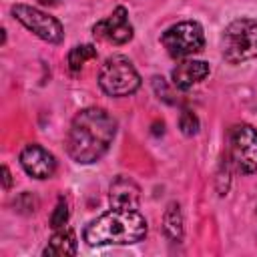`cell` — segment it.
Returning <instances> with one entry per match:
<instances>
[{
  "label": "cell",
  "mask_w": 257,
  "mask_h": 257,
  "mask_svg": "<svg viewBox=\"0 0 257 257\" xmlns=\"http://www.w3.org/2000/svg\"><path fill=\"white\" fill-rule=\"evenodd\" d=\"M114 135L116 118L100 106H86L70 122L66 153L78 165H92L106 155Z\"/></svg>",
  "instance_id": "1"
},
{
  "label": "cell",
  "mask_w": 257,
  "mask_h": 257,
  "mask_svg": "<svg viewBox=\"0 0 257 257\" xmlns=\"http://www.w3.org/2000/svg\"><path fill=\"white\" fill-rule=\"evenodd\" d=\"M147 219L137 209H110L84 227V241L90 247L133 245L147 237Z\"/></svg>",
  "instance_id": "2"
},
{
  "label": "cell",
  "mask_w": 257,
  "mask_h": 257,
  "mask_svg": "<svg viewBox=\"0 0 257 257\" xmlns=\"http://www.w3.org/2000/svg\"><path fill=\"white\" fill-rule=\"evenodd\" d=\"M221 52L229 64L257 58V20L237 18L229 22L221 36Z\"/></svg>",
  "instance_id": "3"
},
{
  "label": "cell",
  "mask_w": 257,
  "mask_h": 257,
  "mask_svg": "<svg viewBox=\"0 0 257 257\" xmlns=\"http://www.w3.org/2000/svg\"><path fill=\"white\" fill-rule=\"evenodd\" d=\"M98 86L104 94L114 98L131 96L141 88V74L137 72L135 64L126 56L114 54V56H108L100 66Z\"/></svg>",
  "instance_id": "4"
},
{
  "label": "cell",
  "mask_w": 257,
  "mask_h": 257,
  "mask_svg": "<svg viewBox=\"0 0 257 257\" xmlns=\"http://www.w3.org/2000/svg\"><path fill=\"white\" fill-rule=\"evenodd\" d=\"M161 44L173 58H187L203 50L205 46V32L203 26L195 20H183L169 26L161 34Z\"/></svg>",
  "instance_id": "5"
},
{
  "label": "cell",
  "mask_w": 257,
  "mask_h": 257,
  "mask_svg": "<svg viewBox=\"0 0 257 257\" xmlns=\"http://www.w3.org/2000/svg\"><path fill=\"white\" fill-rule=\"evenodd\" d=\"M229 157L239 173L251 175L257 171V128L247 122L235 124L229 131Z\"/></svg>",
  "instance_id": "6"
},
{
  "label": "cell",
  "mask_w": 257,
  "mask_h": 257,
  "mask_svg": "<svg viewBox=\"0 0 257 257\" xmlns=\"http://www.w3.org/2000/svg\"><path fill=\"white\" fill-rule=\"evenodd\" d=\"M10 12H12L14 20H18L24 28H28L40 40H44L48 44H60L64 40V28L54 16L42 12L34 6H28V4H14L10 8Z\"/></svg>",
  "instance_id": "7"
},
{
  "label": "cell",
  "mask_w": 257,
  "mask_h": 257,
  "mask_svg": "<svg viewBox=\"0 0 257 257\" xmlns=\"http://www.w3.org/2000/svg\"><path fill=\"white\" fill-rule=\"evenodd\" d=\"M92 34L100 40L112 42V44H126L128 40H133L135 28L128 22V12L124 6H116L112 10L110 16L98 20L92 26Z\"/></svg>",
  "instance_id": "8"
},
{
  "label": "cell",
  "mask_w": 257,
  "mask_h": 257,
  "mask_svg": "<svg viewBox=\"0 0 257 257\" xmlns=\"http://www.w3.org/2000/svg\"><path fill=\"white\" fill-rule=\"evenodd\" d=\"M20 165L26 171V175L34 177V179H50L56 171V159L50 151H46L44 147L32 143L26 145L20 153Z\"/></svg>",
  "instance_id": "9"
},
{
  "label": "cell",
  "mask_w": 257,
  "mask_h": 257,
  "mask_svg": "<svg viewBox=\"0 0 257 257\" xmlns=\"http://www.w3.org/2000/svg\"><path fill=\"white\" fill-rule=\"evenodd\" d=\"M110 209H139L141 205V189L128 177H116L108 191Z\"/></svg>",
  "instance_id": "10"
},
{
  "label": "cell",
  "mask_w": 257,
  "mask_h": 257,
  "mask_svg": "<svg viewBox=\"0 0 257 257\" xmlns=\"http://www.w3.org/2000/svg\"><path fill=\"white\" fill-rule=\"evenodd\" d=\"M209 72H211V68L205 60H183L173 68L171 80H173L175 88L189 90L193 84L205 80L209 76Z\"/></svg>",
  "instance_id": "11"
},
{
  "label": "cell",
  "mask_w": 257,
  "mask_h": 257,
  "mask_svg": "<svg viewBox=\"0 0 257 257\" xmlns=\"http://www.w3.org/2000/svg\"><path fill=\"white\" fill-rule=\"evenodd\" d=\"M42 255L52 257V255H76V235L72 229H56V233L50 237L48 245L44 247Z\"/></svg>",
  "instance_id": "12"
},
{
  "label": "cell",
  "mask_w": 257,
  "mask_h": 257,
  "mask_svg": "<svg viewBox=\"0 0 257 257\" xmlns=\"http://www.w3.org/2000/svg\"><path fill=\"white\" fill-rule=\"evenodd\" d=\"M163 233L171 243H181L183 241V213L181 205L177 201H171L163 213Z\"/></svg>",
  "instance_id": "13"
},
{
  "label": "cell",
  "mask_w": 257,
  "mask_h": 257,
  "mask_svg": "<svg viewBox=\"0 0 257 257\" xmlns=\"http://www.w3.org/2000/svg\"><path fill=\"white\" fill-rule=\"evenodd\" d=\"M92 58H96V48L92 46V44H78V46H74V48H70V52H68V68H70V72H80L82 70V66L88 62V60H92Z\"/></svg>",
  "instance_id": "14"
},
{
  "label": "cell",
  "mask_w": 257,
  "mask_h": 257,
  "mask_svg": "<svg viewBox=\"0 0 257 257\" xmlns=\"http://www.w3.org/2000/svg\"><path fill=\"white\" fill-rule=\"evenodd\" d=\"M179 128L187 137L197 135L199 133V118H197V114L193 110H189V108H183L181 114H179Z\"/></svg>",
  "instance_id": "15"
},
{
  "label": "cell",
  "mask_w": 257,
  "mask_h": 257,
  "mask_svg": "<svg viewBox=\"0 0 257 257\" xmlns=\"http://www.w3.org/2000/svg\"><path fill=\"white\" fill-rule=\"evenodd\" d=\"M68 221V203L64 197H58V203L50 215V227L52 229H62Z\"/></svg>",
  "instance_id": "16"
},
{
  "label": "cell",
  "mask_w": 257,
  "mask_h": 257,
  "mask_svg": "<svg viewBox=\"0 0 257 257\" xmlns=\"http://www.w3.org/2000/svg\"><path fill=\"white\" fill-rule=\"evenodd\" d=\"M14 207H16V211H20V213H34L36 207H38V199H36L32 193H22V195H18V199L14 201Z\"/></svg>",
  "instance_id": "17"
},
{
  "label": "cell",
  "mask_w": 257,
  "mask_h": 257,
  "mask_svg": "<svg viewBox=\"0 0 257 257\" xmlns=\"http://www.w3.org/2000/svg\"><path fill=\"white\" fill-rule=\"evenodd\" d=\"M153 88H155L157 96H159V98H163L165 102H169V104H173V102H175V100L171 98V90H169V86H167L165 78H161V76H153Z\"/></svg>",
  "instance_id": "18"
},
{
  "label": "cell",
  "mask_w": 257,
  "mask_h": 257,
  "mask_svg": "<svg viewBox=\"0 0 257 257\" xmlns=\"http://www.w3.org/2000/svg\"><path fill=\"white\" fill-rule=\"evenodd\" d=\"M2 187H4V191H8L12 187V175H10V171H8L6 165L2 167Z\"/></svg>",
  "instance_id": "19"
},
{
  "label": "cell",
  "mask_w": 257,
  "mask_h": 257,
  "mask_svg": "<svg viewBox=\"0 0 257 257\" xmlns=\"http://www.w3.org/2000/svg\"><path fill=\"white\" fill-rule=\"evenodd\" d=\"M40 4H44V6H54V4H58V0H38Z\"/></svg>",
  "instance_id": "20"
}]
</instances>
